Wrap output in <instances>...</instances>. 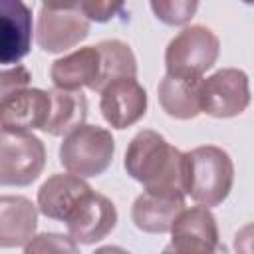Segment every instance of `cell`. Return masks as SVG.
I'll return each mask as SVG.
<instances>
[{"mask_svg": "<svg viewBox=\"0 0 254 254\" xmlns=\"http://www.w3.org/2000/svg\"><path fill=\"white\" fill-rule=\"evenodd\" d=\"M125 171L145 192L185 196V153L153 129L139 131L125 151Z\"/></svg>", "mask_w": 254, "mask_h": 254, "instance_id": "6da1fadb", "label": "cell"}, {"mask_svg": "<svg viewBox=\"0 0 254 254\" xmlns=\"http://www.w3.org/2000/svg\"><path fill=\"white\" fill-rule=\"evenodd\" d=\"M234 165L216 145H200L185 153V194L200 206L220 204L232 190Z\"/></svg>", "mask_w": 254, "mask_h": 254, "instance_id": "7a4b0ae2", "label": "cell"}, {"mask_svg": "<svg viewBox=\"0 0 254 254\" xmlns=\"http://www.w3.org/2000/svg\"><path fill=\"white\" fill-rule=\"evenodd\" d=\"M115 141L99 125H79L67 133L60 145V163L75 177H97L113 161Z\"/></svg>", "mask_w": 254, "mask_h": 254, "instance_id": "3957f363", "label": "cell"}, {"mask_svg": "<svg viewBox=\"0 0 254 254\" xmlns=\"http://www.w3.org/2000/svg\"><path fill=\"white\" fill-rule=\"evenodd\" d=\"M220 52V42L216 34L206 26H187L183 28L167 46L165 65L169 75L202 79L200 75L210 69Z\"/></svg>", "mask_w": 254, "mask_h": 254, "instance_id": "277c9868", "label": "cell"}, {"mask_svg": "<svg viewBox=\"0 0 254 254\" xmlns=\"http://www.w3.org/2000/svg\"><path fill=\"white\" fill-rule=\"evenodd\" d=\"M89 34V20L79 2H44L38 14L36 40L48 54L65 52Z\"/></svg>", "mask_w": 254, "mask_h": 254, "instance_id": "5b68a950", "label": "cell"}, {"mask_svg": "<svg viewBox=\"0 0 254 254\" xmlns=\"http://www.w3.org/2000/svg\"><path fill=\"white\" fill-rule=\"evenodd\" d=\"M46 147L34 133L2 131L0 137V185L26 187L44 171Z\"/></svg>", "mask_w": 254, "mask_h": 254, "instance_id": "8992f818", "label": "cell"}, {"mask_svg": "<svg viewBox=\"0 0 254 254\" xmlns=\"http://www.w3.org/2000/svg\"><path fill=\"white\" fill-rule=\"evenodd\" d=\"M250 103L248 75L236 67H224L200 81V111L212 117H236Z\"/></svg>", "mask_w": 254, "mask_h": 254, "instance_id": "52a82bcc", "label": "cell"}, {"mask_svg": "<svg viewBox=\"0 0 254 254\" xmlns=\"http://www.w3.org/2000/svg\"><path fill=\"white\" fill-rule=\"evenodd\" d=\"M218 226L206 206L185 208L171 228V242L163 254H216Z\"/></svg>", "mask_w": 254, "mask_h": 254, "instance_id": "ba28073f", "label": "cell"}, {"mask_svg": "<svg viewBox=\"0 0 254 254\" xmlns=\"http://www.w3.org/2000/svg\"><path fill=\"white\" fill-rule=\"evenodd\" d=\"M52 111L50 91L38 87H24L2 95L0 99V125L2 131L30 133L46 127Z\"/></svg>", "mask_w": 254, "mask_h": 254, "instance_id": "9c48e42d", "label": "cell"}, {"mask_svg": "<svg viewBox=\"0 0 254 254\" xmlns=\"http://www.w3.org/2000/svg\"><path fill=\"white\" fill-rule=\"evenodd\" d=\"M117 224L115 204L93 189L81 196L71 214L65 218L67 234L79 244H95L103 240Z\"/></svg>", "mask_w": 254, "mask_h": 254, "instance_id": "30bf717a", "label": "cell"}, {"mask_svg": "<svg viewBox=\"0 0 254 254\" xmlns=\"http://www.w3.org/2000/svg\"><path fill=\"white\" fill-rule=\"evenodd\" d=\"M99 109L113 129L137 123L147 111V91L135 77H123L101 91Z\"/></svg>", "mask_w": 254, "mask_h": 254, "instance_id": "8fae6325", "label": "cell"}, {"mask_svg": "<svg viewBox=\"0 0 254 254\" xmlns=\"http://www.w3.org/2000/svg\"><path fill=\"white\" fill-rule=\"evenodd\" d=\"M50 77L54 87L65 91H81V87H89L99 91L101 79V56L97 46L79 48L52 64Z\"/></svg>", "mask_w": 254, "mask_h": 254, "instance_id": "7c38bea8", "label": "cell"}, {"mask_svg": "<svg viewBox=\"0 0 254 254\" xmlns=\"http://www.w3.org/2000/svg\"><path fill=\"white\" fill-rule=\"evenodd\" d=\"M32 48V12L20 0L0 4V62L16 64Z\"/></svg>", "mask_w": 254, "mask_h": 254, "instance_id": "4fadbf2b", "label": "cell"}, {"mask_svg": "<svg viewBox=\"0 0 254 254\" xmlns=\"http://www.w3.org/2000/svg\"><path fill=\"white\" fill-rule=\"evenodd\" d=\"M91 187L71 173H58L52 175L38 190V210L54 220H64L71 214L75 204L87 194Z\"/></svg>", "mask_w": 254, "mask_h": 254, "instance_id": "5bb4252c", "label": "cell"}, {"mask_svg": "<svg viewBox=\"0 0 254 254\" xmlns=\"http://www.w3.org/2000/svg\"><path fill=\"white\" fill-rule=\"evenodd\" d=\"M38 208L26 196L4 194L0 198V246H26L36 236Z\"/></svg>", "mask_w": 254, "mask_h": 254, "instance_id": "9a60e30c", "label": "cell"}, {"mask_svg": "<svg viewBox=\"0 0 254 254\" xmlns=\"http://www.w3.org/2000/svg\"><path fill=\"white\" fill-rule=\"evenodd\" d=\"M183 210H185V196L143 192L135 198L131 206V218L139 230L151 234H163V232H171L175 220Z\"/></svg>", "mask_w": 254, "mask_h": 254, "instance_id": "2e32d148", "label": "cell"}, {"mask_svg": "<svg viewBox=\"0 0 254 254\" xmlns=\"http://www.w3.org/2000/svg\"><path fill=\"white\" fill-rule=\"evenodd\" d=\"M200 81L179 75H165L159 81L157 95L163 111L175 119H192L200 113Z\"/></svg>", "mask_w": 254, "mask_h": 254, "instance_id": "e0dca14e", "label": "cell"}, {"mask_svg": "<svg viewBox=\"0 0 254 254\" xmlns=\"http://www.w3.org/2000/svg\"><path fill=\"white\" fill-rule=\"evenodd\" d=\"M52 95V111L50 119L44 127L48 135H67L79 125L85 123L87 117V101L81 91H65V89H50Z\"/></svg>", "mask_w": 254, "mask_h": 254, "instance_id": "ac0fdd59", "label": "cell"}, {"mask_svg": "<svg viewBox=\"0 0 254 254\" xmlns=\"http://www.w3.org/2000/svg\"><path fill=\"white\" fill-rule=\"evenodd\" d=\"M101 56V79L99 93L113 81L137 75V60L133 50L119 40H103L97 44Z\"/></svg>", "mask_w": 254, "mask_h": 254, "instance_id": "d6986e66", "label": "cell"}, {"mask_svg": "<svg viewBox=\"0 0 254 254\" xmlns=\"http://www.w3.org/2000/svg\"><path fill=\"white\" fill-rule=\"evenodd\" d=\"M24 254H79V248L69 234L42 232L24 246Z\"/></svg>", "mask_w": 254, "mask_h": 254, "instance_id": "ffe728a7", "label": "cell"}, {"mask_svg": "<svg viewBox=\"0 0 254 254\" xmlns=\"http://www.w3.org/2000/svg\"><path fill=\"white\" fill-rule=\"evenodd\" d=\"M198 8V2H189V0H177V2H151V10L155 12V16L169 24V26H181L187 24L194 12Z\"/></svg>", "mask_w": 254, "mask_h": 254, "instance_id": "44dd1931", "label": "cell"}, {"mask_svg": "<svg viewBox=\"0 0 254 254\" xmlns=\"http://www.w3.org/2000/svg\"><path fill=\"white\" fill-rule=\"evenodd\" d=\"M79 6L89 22H107L123 10L121 2H79Z\"/></svg>", "mask_w": 254, "mask_h": 254, "instance_id": "7402d4cb", "label": "cell"}, {"mask_svg": "<svg viewBox=\"0 0 254 254\" xmlns=\"http://www.w3.org/2000/svg\"><path fill=\"white\" fill-rule=\"evenodd\" d=\"M28 81H30V71L24 65H14L10 69H4L2 75H0L2 95H8L12 91H18V89L28 87Z\"/></svg>", "mask_w": 254, "mask_h": 254, "instance_id": "603a6c76", "label": "cell"}, {"mask_svg": "<svg viewBox=\"0 0 254 254\" xmlns=\"http://www.w3.org/2000/svg\"><path fill=\"white\" fill-rule=\"evenodd\" d=\"M234 254H254V222L244 224L234 234Z\"/></svg>", "mask_w": 254, "mask_h": 254, "instance_id": "cb8c5ba5", "label": "cell"}, {"mask_svg": "<svg viewBox=\"0 0 254 254\" xmlns=\"http://www.w3.org/2000/svg\"><path fill=\"white\" fill-rule=\"evenodd\" d=\"M93 254H131V252H127V250L121 248V246H101V248H97Z\"/></svg>", "mask_w": 254, "mask_h": 254, "instance_id": "d4e9b609", "label": "cell"}]
</instances>
